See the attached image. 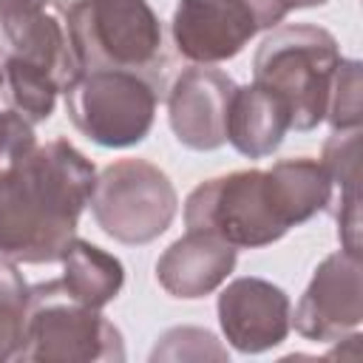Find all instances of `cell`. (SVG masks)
Returning <instances> with one entry per match:
<instances>
[{"label": "cell", "instance_id": "6da1fadb", "mask_svg": "<svg viewBox=\"0 0 363 363\" xmlns=\"http://www.w3.org/2000/svg\"><path fill=\"white\" fill-rule=\"evenodd\" d=\"M94 184V162L68 139L34 145L0 182V255L14 264L60 261Z\"/></svg>", "mask_w": 363, "mask_h": 363}, {"label": "cell", "instance_id": "7a4b0ae2", "mask_svg": "<svg viewBox=\"0 0 363 363\" xmlns=\"http://www.w3.org/2000/svg\"><path fill=\"white\" fill-rule=\"evenodd\" d=\"M340 60L332 31L309 23L275 26L255 51L252 82L264 85L286 105L292 130H315L326 119Z\"/></svg>", "mask_w": 363, "mask_h": 363}, {"label": "cell", "instance_id": "3957f363", "mask_svg": "<svg viewBox=\"0 0 363 363\" xmlns=\"http://www.w3.org/2000/svg\"><path fill=\"white\" fill-rule=\"evenodd\" d=\"M62 17L79 71L162 74V23L147 0H48Z\"/></svg>", "mask_w": 363, "mask_h": 363}, {"label": "cell", "instance_id": "277c9868", "mask_svg": "<svg viewBox=\"0 0 363 363\" xmlns=\"http://www.w3.org/2000/svg\"><path fill=\"white\" fill-rule=\"evenodd\" d=\"M65 94L74 128L102 147L139 145L156 119L162 74L130 68L79 71Z\"/></svg>", "mask_w": 363, "mask_h": 363}, {"label": "cell", "instance_id": "5b68a950", "mask_svg": "<svg viewBox=\"0 0 363 363\" xmlns=\"http://www.w3.org/2000/svg\"><path fill=\"white\" fill-rule=\"evenodd\" d=\"M184 224L235 250L275 244L292 230L275 199L269 173L255 167L201 182L184 201Z\"/></svg>", "mask_w": 363, "mask_h": 363}, {"label": "cell", "instance_id": "8992f818", "mask_svg": "<svg viewBox=\"0 0 363 363\" xmlns=\"http://www.w3.org/2000/svg\"><path fill=\"white\" fill-rule=\"evenodd\" d=\"M17 360L94 363L125 360L122 332L99 312L74 301L62 281H45L28 292L26 340Z\"/></svg>", "mask_w": 363, "mask_h": 363}, {"label": "cell", "instance_id": "52a82bcc", "mask_svg": "<svg viewBox=\"0 0 363 363\" xmlns=\"http://www.w3.org/2000/svg\"><path fill=\"white\" fill-rule=\"evenodd\" d=\"M94 221L119 244H150L176 218L179 196L164 170L145 159L108 164L91 193Z\"/></svg>", "mask_w": 363, "mask_h": 363}, {"label": "cell", "instance_id": "ba28073f", "mask_svg": "<svg viewBox=\"0 0 363 363\" xmlns=\"http://www.w3.org/2000/svg\"><path fill=\"white\" fill-rule=\"evenodd\" d=\"M363 320V261L357 252L337 250L326 255L306 292L301 295L292 323L312 343H332L354 332Z\"/></svg>", "mask_w": 363, "mask_h": 363}, {"label": "cell", "instance_id": "9c48e42d", "mask_svg": "<svg viewBox=\"0 0 363 363\" xmlns=\"http://www.w3.org/2000/svg\"><path fill=\"white\" fill-rule=\"evenodd\" d=\"M176 51L196 65L227 62L258 34L244 0H179L170 20Z\"/></svg>", "mask_w": 363, "mask_h": 363}, {"label": "cell", "instance_id": "30bf717a", "mask_svg": "<svg viewBox=\"0 0 363 363\" xmlns=\"http://www.w3.org/2000/svg\"><path fill=\"white\" fill-rule=\"evenodd\" d=\"M218 323L233 349L267 352L286 340L292 326L289 295L264 278H235L218 295Z\"/></svg>", "mask_w": 363, "mask_h": 363}, {"label": "cell", "instance_id": "8fae6325", "mask_svg": "<svg viewBox=\"0 0 363 363\" xmlns=\"http://www.w3.org/2000/svg\"><path fill=\"white\" fill-rule=\"evenodd\" d=\"M235 82L210 65L184 68L167 91V119L176 139L190 150H216L227 142V108Z\"/></svg>", "mask_w": 363, "mask_h": 363}, {"label": "cell", "instance_id": "7c38bea8", "mask_svg": "<svg viewBox=\"0 0 363 363\" xmlns=\"http://www.w3.org/2000/svg\"><path fill=\"white\" fill-rule=\"evenodd\" d=\"M0 62H23L51 74L62 91L79 74L65 26L28 0H0Z\"/></svg>", "mask_w": 363, "mask_h": 363}, {"label": "cell", "instance_id": "4fadbf2b", "mask_svg": "<svg viewBox=\"0 0 363 363\" xmlns=\"http://www.w3.org/2000/svg\"><path fill=\"white\" fill-rule=\"evenodd\" d=\"M235 261L238 250L227 241L210 233L187 230L156 261V278L173 298H204L227 281Z\"/></svg>", "mask_w": 363, "mask_h": 363}, {"label": "cell", "instance_id": "5bb4252c", "mask_svg": "<svg viewBox=\"0 0 363 363\" xmlns=\"http://www.w3.org/2000/svg\"><path fill=\"white\" fill-rule=\"evenodd\" d=\"M289 125L286 105L258 82L235 85L227 108V142L247 159H264L281 147Z\"/></svg>", "mask_w": 363, "mask_h": 363}, {"label": "cell", "instance_id": "9a60e30c", "mask_svg": "<svg viewBox=\"0 0 363 363\" xmlns=\"http://www.w3.org/2000/svg\"><path fill=\"white\" fill-rule=\"evenodd\" d=\"M329 182L340 250L360 255V128L332 130L320 159Z\"/></svg>", "mask_w": 363, "mask_h": 363}, {"label": "cell", "instance_id": "2e32d148", "mask_svg": "<svg viewBox=\"0 0 363 363\" xmlns=\"http://www.w3.org/2000/svg\"><path fill=\"white\" fill-rule=\"evenodd\" d=\"M60 264H62V278L60 281H62L65 292L74 301H79L91 309L108 306L125 284L122 261L116 255L105 252L102 247H96L91 241H82V238H74L65 247Z\"/></svg>", "mask_w": 363, "mask_h": 363}, {"label": "cell", "instance_id": "e0dca14e", "mask_svg": "<svg viewBox=\"0 0 363 363\" xmlns=\"http://www.w3.org/2000/svg\"><path fill=\"white\" fill-rule=\"evenodd\" d=\"M28 284L14 261L0 255V363L17 360L26 340L28 318Z\"/></svg>", "mask_w": 363, "mask_h": 363}, {"label": "cell", "instance_id": "ac0fdd59", "mask_svg": "<svg viewBox=\"0 0 363 363\" xmlns=\"http://www.w3.org/2000/svg\"><path fill=\"white\" fill-rule=\"evenodd\" d=\"M363 119V102H360V62L357 60H340L332 91H329V105H326V122L332 130H349L360 128Z\"/></svg>", "mask_w": 363, "mask_h": 363}, {"label": "cell", "instance_id": "d6986e66", "mask_svg": "<svg viewBox=\"0 0 363 363\" xmlns=\"http://www.w3.org/2000/svg\"><path fill=\"white\" fill-rule=\"evenodd\" d=\"M34 145L37 139H34L31 122H26L14 111H0V182Z\"/></svg>", "mask_w": 363, "mask_h": 363}, {"label": "cell", "instance_id": "ffe728a7", "mask_svg": "<svg viewBox=\"0 0 363 363\" xmlns=\"http://www.w3.org/2000/svg\"><path fill=\"white\" fill-rule=\"evenodd\" d=\"M329 0H244V6L252 11L258 31L261 28H275L284 23V17L295 9H312V6H323Z\"/></svg>", "mask_w": 363, "mask_h": 363}, {"label": "cell", "instance_id": "44dd1931", "mask_svg": "<svg viewBox=\"0 0 363 363\" xmlns=\"http://www.w3.org/2000/svg\"><path fill=\"white\" fill-rule=\"evenodd\" d=\"M28 3H37V6H45L48 0H28Z\"/></svg>", "mask_w": 363, "mask_h": 363}, {"label": "cell", "instance_id": "7402d4cb", "mask_svg": "<svg viewBox=\"0 0 363 363\" xmlns=\"http://www.w3.org/2000/svg\"><path fill=\"white\" fill-rule=\"evenodd\" d=\"M0 85H3V62H0Z\"/></svg>", "mask_w": 363, "mask_h": 363}]
</instances>
